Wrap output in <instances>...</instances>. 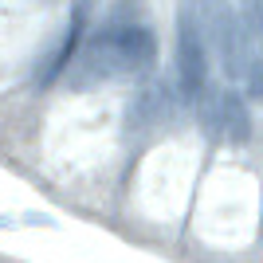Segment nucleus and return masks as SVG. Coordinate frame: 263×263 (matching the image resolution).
Returning a JSON list of instances; mask_svg holds the SVG:
<instances>
[{
    "mask_svg": "<svg viewBox=\"0 0 263 263\" xmlns=\"http://www.w3.org/2000/svg\"><path fill=\"white\" fill-rule=\"evenodd\" d=\"M154 63H157V35L149 20L142 16L138 4L118 0L110 8L106 24L83 44L75 67H71V83L95 87L114 75H145V71H154Z\"/></svg>",
    "mask_w": 263,
    "mask_h": 263,
    "instance_id": "nucleus-1",
    "label": "nucleus"
},
{
    "mask_svg": "<svg viewBox=\"0 0 263 263\" xmlns=\"http://www.w3.org/2000/svg\"><path fill=\"white\" fill-rule=\"evenodd\" d=\"M177 79L189 102L204 99L209 87V28L197 0H185L177 12Z\"/></svg>",
    "mask_w": 263,
    "mask_h": 263,
    "instance_id": "nucleus-2",
    "label": "nucleus"
},
{
    "mask_svg": "<svg viewBox=\"0 0 263 263\" xmlns=\"http://www.w3.org/2000/svg\"><path fill=\"white\" fill-rule=\"evenodd\" d=\"M83 28H87V0L75 8V16H71V24H67V32H63V40H59V47H55L47 59H40V67H35V87L55 83V79L71 67V59L83 51Z\"/></svg>",
    "mask_w": 263,
    "mask_h": 263,
    "instance_id": "nucleus-4",
    "label": "nucleus"
},
{
    "mask_svg": "<svg viewBox=\"0 0 263 263\" xmlns=\"http://www.w3.org/2000/svg\"><path fill=\"white\" fill-rule=\"evenodd\" d=\"M204 126H209L212 138H224V142H248L252 138V114L240 102V95H228V90L204 102Z\"/></svg>",
    "mask_w": 263,
    "mask_h": 263,
    "instance_id": "nucleus-3",
    "label": "nucleus"
},
{
    "mask_svg": "<svg viewBox=\"0 0 263 263\" xmlns=\"http://www.w3.org/2000/svg\"><path fill=\"white\" fill-rule=\"evenodd\" d=\"M248 83H252V95H255V99H263V63L248 67Z\"/></svg>",
    "mask_w": 263,
    "mask_h": 263,
    "instance_id": "nucleus-5",
    "label": "nucleus"
}]
</instances>
